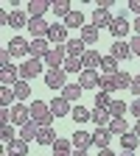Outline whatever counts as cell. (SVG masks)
<instances>
[{
	"label": "cell",
	"mask_w": 140,
	"mask_h": 156,
	"mask_svg": "<svg viewBox=\"0 0 140 156\" xmlns=\"http://www.w3.org/2000/svg\"><path fill=\"white\" fill-rule=\"evenodd\" d=\"M28 45H31V39H25V36H14L6 48H9L11 56H25V53H28Z\"/></svg>",
	"instance_id": "9a60e30c"
},
{
	"label": "cell",
	"mask_w": 140,
	"mask_h": 156,
	"mask_svg": "<svg viewBox=\"0 0 140 156\" xmlns=\"http://www.w3.org/2000/svg\"><path fill=\"white\" fill-rule=\"evenodd\" d=\"M65 50H67V56H70V58H81V56H84V50H87V45L81 42V39H67Z\"/></svg>",
	"instance_id": "ffe728a7"
},
{
	"label": "cell",
	"mask_w": 140,
	"mask_h": 156,
	"mask_svg": "<svg viewBox=\"0 0 140 156\" xmlns=\"http://www.w3.org/2000/svg\"><path fill=\"white\" fill-rule=\"evenodd\" d=\"M98 156H115V153H112L109 148H101V151H98Z\"/></svg>",
	"instance_id": "681fc988"
},
{
	"label": "cell",
	"mask_w": 140,
	"mask_h": 156,
	"mask_svg": "<svg viewBox=\"0 0 140 156\" xmlns=\"http://www.w3.org/2000/svg\"><path fill=\"white\" fill-rule=\"evenodd\" d=\"M53 156H70V153H62V151H56V153H53Z\"/></svg>",
	"instance_id": "db71d44e"
},
{
	"label": "cell",
	"mask_w": 140,
	"mask_h": 156,
	"mask_svg": "<svg viewBox=\"0 0 140 156\" xmlns=\"http://www.w3.org/2000/svg\"><path fill=\"white\" fill-rule=\"evenodd\" d=\"M107 128L112 131V136H123V134L129 131V126H126V120H123V117H112Z\"/></svg>",
	"instance_id": "603a6c76"
},
{
	"label": "cell",
	"mask_w": 140,
	"mask_h": 156,
	"mask_svg": "<svg viewBox=\"0 0 140 156\" xmlns=\"http://www.w3.org/2000/svg\"><path fill=\"white\" fill-rule=\"evenodd\" d=\"M98 89H104V92H118L115 75H104V73H101V84H98Z\"/></svg>",
	"instance_id": "74e56055"
},
{
	"label": "cell",
	"mask_w": 140,
	"mask_h": 156,
	"mask_svg": "<svg viewBox=\"0 0 140 156\" xmlns=\"http://www.w3.org/2000/svg\"><path fill=\"white\" fill-rule=\"evenodd\" d=\"M59 140V136L53 134V128L48 126V128H39V136H36V145H53Z\"/></svg>",
	"instance_id": "4dcf8cb0"
},
{
	"label": "cell",
	"mask_w": 140,
	"mask_h": 156,
	"mask_svg": "<svg viewBox=\"0 0 140 156\" xmlns=\"http://www.w3.org/2000/svg\"><path fill=\"white\" fill-rule=\"evenodd\" d=\"M0 64H11V53H9V48L0 50Z\"/></svg>",
	"instance_id": "f6af8a7d"
},
{
	"label": "cell",
	"mask_w": 140,
	"mask_h": 156,
	"mask_svg": "<svg viewBox=\"0 0 140 156\" xmlns=\"http://www.w3.org/2000/svg\"><path fill=\"white\" fill-rule=\"evenodd\" d=\"M0 81H3V87H14V84L20 81V67L3 64V67H0Z\"/></svg>",
	"instance_id": "8fae6325"
},
{
	"label": "cell",
	"mask_w": 140,
	"mask_h": 156,
	"mask_svg": "<svg viewBox=\"0 0 140 156\" xmlns=\"http://www.w3.org/2000/svg\"><path fill=\"white\" fill-rule=\"evenodd\" d=\"M48 11H51L48 0H31V3H28V17H45Z\"/></svg>",
	"instance_id": "d6986e66"
},
{
	"label": "cell",
	"mask_w": 140,
	"mask_h": 156,
	"mask_svg": "<svg viewBox=\"0 0 140 156\" xmlns=\"http://www.w3.org/2000/svg\"><path fill=\"white\" fill-rule=\"evenodd\" d=\"M129 31H132V23L126 20V14L115 17V20H112V25H109V34H112L115 39H126V36H129Z\"/></svg>",
	"instance_id": "8992f818"
},
{
	"label": "cell",
	"mask_w": 140,
	"mask_h": 156,
	"mask_svg": "<svg viewBox=\"0 0 140 156\" xmlns=\"http://www.w3.org/2000/svg\"><path fill=\"white\" fill-rule=\"evenodd\" d=\"M112 20H115V17H112L109 9H101V6H98V9L93 11V25H95L98 31H101V28H109V25H112Z\"/></svg>",
	"instance_id": "30bf717a"
},
{
	"label": "cell",
	"mask_w": 140,
	"mask_h": 156,
	"mask_svg": "<svg viewBox=\"0 0 140 156\" xmlns=\"http://www.w3.org/2000/svg\"><path fill=\"white\" fill-rule=\"evenodd\" d=\"M28 109H31V120H34L39 128H48V126L53 123V112H51V103H45V101H34Z\"/></svg>",
	"instance_id": "6da1fadb"
},
{
	"label": "cell",
	"mask_w": 140,
	"mask_h": 156,
	"mask_svg": "<svg viewBox=\"0 0 140 156\" xmlns=\"http://www.w3.org/2000/svg\"><path fill=\"white\" fill-rule=\"evenodd\" d=\"M28 23H31V17L25 11H11V20H9L11 28H28Z\"/></svg>",
	"instance_id": "4316f807"
},
{
	"label": "cell",
	"mask_w": 140,
	"mask_h": 156,
	"mask_svg": "<svg viewBox=\"0 0 140 156\" xmlns=\"http://www.w3.org/2000/svg\"><path fill=\"white\" fill-rule=\"evenodd\" d=\"M118 70H121V67H118V58L115 56H104L101 58V73L104 75H115Z\"/></svg>",
	"instance_id": "f1b7e54d"
},
{
	"label": "cell",
	"mask_w": 140,
	"mask_h": 156,
	"mask_svg": "<svg viewBox=\"0 0 140 156\" xmlns=\"http://www.w3.org/2000/svg\"><path fill=\"white\" fill-rule=\"evenodd\" d=\"M115 84H118V89H132V75L126 70H118L115 73Z\"/></svg>",
	"instance_id": "e575fe53"
},
{
	"label": "cell",
	"mask_w": 140,
	"mask_h": 156,
	"mask_svg": "<svg viewBox=\"0 0 140 156\" xmlns=\"http://www.w3.org/2000/svg\"><path fill=\"white\" fill-rule=\"evenodd\" d=\"M6 153H9V156H28V142L17 136L14 142H9V145H6Z\"/></svg>",
	"instance_id": "7402d4cb"
},
{
	"label": "cell",
	"mask_w": 140,
	"mask_h": 156,
	"mask_svg": "<svg viewBox=\"0 0 140 156\" xmlns=\"http://www.w3.org/2000/svg\"><path fill=\"white\" fill-rule=\"evenodd\" d=\"M121 156H134V151H121Z\"/></svg>",
	"instance_id": "f5cc1de1"
},
{
	"label": "cell",
	"mask_w": 140,
	"mask_h": 156,
	"mask_svg": "<svg viewBox=\"0 0 140 156\" xmlns=\"http://www.w3.org/2000/svg\"><path fill=\"white\" fill-rule=\"evenodd\" d=\"M48 42H53V45H67V25L53 23L51 31H48Z\"/></svg>",
	"instance_id": "5bb4252c"
},
{
	"label": "cell",
	"mask_w": 140,
	"mask_h": 156,
	"mask_svg": "<svg viewBox=\"0 0 140 156\" xmlns=\"http://www.w3.org/2000/svg\"><path fill=\"white\" fill-rule=\"evenodd\" d=\"M109 56H115L118 62H126V58H129V56H134V53H132V45L126 42V39H115L112 48H109Z\"/></svg>",
	"instance_id": "ba28073f"
},
{
	"label": "cell",
	"mask_w": 140,
	"mask_h": 156,
	"mask_svg": "<svg viewBox=\"0 0 140 156\" xmlns=\"http://www.w3.org/2000/svg\"><path fill=\"white\" fill-rule=\"evenodd\" d=\"M39 136V126L31 120V123H25L23 128H20V140H25V142H31V140H36Z\"/></svg>",
	"instance_id": "cb8c5ba5"
},
{
	"label": "cell",
	"mask_w": 140,
	"mask_h": 156,
	"mask_svg": "<svg viewBox=\"0 0 140 156\" xmlns=\"http://www.w3.org/2000/svg\"><path fill=\"white\" fill-rule=\"evenodd\" d=\"M129 112H132V114L137 117V120H140V98H134V101L129 103Z\"/></svg>",
	"instance_id": "ee69618b"
},
{
	"label": "cell",
	"mask_w": 140,
	"mask_h": 156,
	"mask_svg": "<svg viewBox=\"0 0 140 156\" xmlns=\"http://www.w3.org/2000/svg\"><path fill=\"white\" fill-rule=\"evenodd\" d=\"M51 11L56 17H67L73 11V6H70V0H53V3H51Z\"/></svg>",
	"instance_id": "83f0119b"
},
{
	"label": "cell",
	"mask_w": 140,
	"mask_h": 156,
	"mask_svg": "<svg viewBox=\"0 0 140 156\" xmlns=\"http://www.w3.org/2000/svg\"><path fill=\"white\" fill-rule=\"evenodd\" d=\"M51 112H53V117H70L73 106H70V101H67L65 95H56L53 101H51Z\"/></svg>",
	"instance_id": "9c48e42d"
},
{
	"label": "cell",
	"mask_w": 140,
	"mask_h": 156,
	"mask_svg": "<svg viewBox=\"0 0 140 156\" xmlns=\"http://www.w3.org/2000/svg\"><path fill=\"white\" fill-rule=\"evenodd\" d=\"M14 87H3V89H0V109H9V103L14 101Z\"/></svg>",
	"instance_id": "d590c367"
},
{
	"label": "cell",
	"mask_w": 140,
	"mask_h": 156,
	"mask_svg": "<svg viewBox=\"0 0 140 156\" xmlns=\"http://www.w3.org/2000/svg\"><path fill=\"white\" fill-rule=\"evenodd\" d=\"M48 50H51L48 48V39H31V45H28V56L31 58H45Z\"/></svg>",
	"instance_id": "e0dca14e"
},
{
	"label": "cell",
	"mask_w": 140,
	"mask_h": 156,
	"mask_svg": "<svg viewBox=\"0 0 140 156\" xmlns=\"http://www.w3.org/2000/svg\"><path fill=\"white\" fill-rule=\"evenodd\" d=\"M132 31H134V36H140V17L134 20V23H132Z\"/></svg>",
	"instance_id": "c3c4849f"
},
{
	"label": "cell",
	"mask_w": 140,
	"mask_h": 156,
	"mask_svg": "<svg viewBox=\"0 0 140 156\" xmlns=\"http://www.w3.org/2000/svg\"><path fill=\"white\" fill-rule=\"evenodd\" d=\"M101 53L98 50H93V48H87L84 50V56H81V64H84V70H95V67H101Z\"/></svg>",
	"instance_id": "ac0fdd59"
},
{
	"label": "cell",
	"mask_w": 140,
	"mask_h": 156,
	"mask_svg": "<svg viewBox=\"0 0 140 156\" xmlns=\"http://www.w3.org/2000/svg\"><path fill=\"white\" fill-rule=\"evenodd\" d=\"M73 151H87L90 145H93V134H87V131H81V128H78L76 134H73Z\"/></svg>",
	"instance_id": "2e32d148"
},
{
	"label": "cell",
	"mask_w": 140,
	"mask_h": 156,
	"mask_svg": "<svg viewBox=\"0 0 140 156\" xmlns=\"http://www.w3.org/2000/svg\"><path fill=\"white\" fill-rule=\"evenodd\" d=\"M129 45H132V53L140 58V36H132V39H129Z\"/></svg>",
	"instance_id": "7bdbcfd3"
},
{
	"label": "cell",
	"mask_w": 140,
	"mask_h": 156,
	"mask_svg": "<svg viewBox=\"0 0 140 156\" xmlns=\"http://www.w3.org/2000/svg\"><path fill=\"white\" fill-rule=\"evenodd\" d=\"M62 70H65V73H78V75H81V73H84V64H81V58H70V56H67V62H65Z\"/></svg>",
	"instance_id": "8d00e7d4"
},
{
	"label": "cell",
	"mask_w": 140,
	"mask_h": 156,
	"mask_svg": "<svg viewBox=\"0 0 140 156\" xmlns=\"http://www.w3.org/2000/svg\"><path fill=\"white\" fill-rule=\"evenodd\" d=\"M48 31H51V23H45V17H31L28 23L31 39H48Z\"/></svg>",
	"instance_id": "3957f363"
},
{
	"label": "cell",
	"mask_w": 140,
	"mask_h": 156,
	"mask_svg": "<svg viewBox=\"0 0 140 156\" xmlns=\"http://www.w3.org/2000/svg\"><path fill=\"white\" fill-rule=\"evenodd\" d=\"M70 156H87V151H73Z\"/></svg>",
	"instance_id": "f907efd6"
},
{
	"label": "cell",
	"mask_w": 140,
	"mask_h": 156,
	"mask_svg": "<svg viewBox=\"0 0 140 156\" xmlns=\"http://www.w3.org/2000/svg\"><path fill=\"white\" fill-rule=\"evenodd\" d=\"M95 106H98V109H109V106H112L109 92H104V89H101V92H95Z\"/></svg>",
	"instance_id": "60d3db41"
},
{
	"label": "cell",
	"mask_w": 140,
	"mask_h": 156,
	"mask_svg": "<svg viewBox=\"0 0 140 156\" xmlns=\"http://www.w3.org/2000/svg\"><path fill=\"white\" fill-rule=\"evenodd\" d=\"M109 120H112V114H109V109H93V123L95 126H109Z\"/></svg>",
	"instance_id": "1f68e13d"
},
{
	"label": "cell",
	"mask_w": 140,
	"mask_h": 156,
	"mask_svg": "<svg viewBox=\"0 0 140 156\" xmlns=\"http://www.w3.org/2000/svg\"><path fill=\"white\" fill-rule=\"evenodd\" d=\"M98 36H101V31H98L95 25H84L81 31H78V39H81L84 45H95V42H98Z\"/></svg>",
	"instance_id": "44dd1931"
},
{
	"label": "cell",
	"mask_w": 140,
	"mask_h": 156,
	"mask_svg": "<svg viewBox=\"0 0 140 156\" xmlns=\"http://www.w3.org/2000/svg\"><path fill=\"white\" fill-rule=\"evenodd\" d=\"M78 84H81V89H98L101 75H98V70H84L81 75H78Z\"/></svg>",
	"instance_id": "4fadbf2b"
},
{
	"label": "cell",
	"mask_w": 140,
	"mask_h": 156,
	"mask_svg": "<svg viewBox=\"0 0 140 156\" xmlns=\"http://www.w3.org/2000/svg\"><path fill=\"white\" fill-rule=\"evenodd\" d=\"M3 156H9V153H3Z\"/></svg>",
	"instance_id": "11a10c76"
},
{
	"label": "cell",
	"mask_w": 140,
	"mask_h": 156,
	"mask_svg": "<svg viewBox=\"0 0 140 156\" xmlns=\"http://www.w3.org/2000/svg\"><path fill=\"white\" fill-rule=\"evenodd\" d=\"M137 145H140V136H137L134 131H126V134L121 136V148H123V151H134Z\"/></svg>",
	"instance_id": "f546056e"
},
{
	"label": "cell",
	"mask_w": 140,
	"mask_h": 156,
	"mask_svg": "<svg viewBox=\"0 0 140 156\" xmlns=\"http://www.w3.org/2000/svg\"><path fill=\"white\" fill-rule=\"evenodd\" d=\"M65 25H67V28H78V31H81V28H84V14L73 9V11L65 17Z\"/></svg>",
	"instance_id": "484cf974"
},
{
	"label": "cell",
	"mask_w": 140,
	"mask_h": 156,
	"mask_svg": "<svg viewBox=\"0 0 140 156\" xmlns=\"http://www.w3.org/2000/svg\"><path fill=\"white\" fill-rule=\"evenodd\" d=\"M14 95H17V101H28V95H31V84L20 78V81L14 84Z\"/></svg>",
	"instance_id": "d6a6232c"
},
{
	"label": "cell",
	"mask_w": 140,
	"mask_h": 156,
	"mask_svg": "<svg viewBox=\"0 0 140 156\" xmlns=\"http://www.w3.org/2000/svg\"><path fill=\"white\" fill-rule=\"evenodd\" d=\"M109 140H112V131L107 128V126H98L95 131H93V145L101 151V148H109Z\"/></svg>",
	"instance_id": "7c38bea8"
},
{
	"label": "cell",
	"mask_w": 140,
	"mask_h": 156,
	"mask_svg": "<svg viewBox=\"0 0 140 156\" xmlns=\"http://www.w3.org/2000/svg\"><path fill=\"white\" fill-rule=\"evenodd\" d=\"M129 9H132V11L140 17V0H132V3H129Z\"/></svg>",
	"instance_id": "7dc6e473"
},
{
	"label": "cell",
	"mask_w": 140,
	"mask_h": 156,
	"mask_svg": "<svg viewBox=\"0 0 140 156\" xmlns=\"http://www.w3.org/2000/svg\"><path fill=\"white\" fill-rule=\"evenodd\" d=\"M70 117H73V120H76L78 126H81V123H87V120H93V112H90V109H84L81 103H78V106H73V112H70Z\"/></svg>",
	"instance_id": "d4e9b609"
},
{
	"label": "cell",
	"mask_w": 140,
	"mask_h": 156,
	"mask_svg": "<svg viewBox=\"0 0 140 156\" xmlns=\"http://www.w3.org/2000/svg\"><path fill=\"white\" fill-rule=\"evenodd\" d=\"M42 62H45L51 70H62V67H65V62H67V50L56 45V48H51V50L45 53V58H42Z\"/></svg>",
	"instance_id": "7a4b0ae2"
},
{
	"label": "cell",
	"mask_w": 140,
	"mask_h": 156,
	"mask_svg": "<svg viewBox=\"0 0 140 156\" xmlns=\"http://www.w3.org/2000/svg\"><path fill=\"white\" fill-rule=\"evenodd\" d=\"M126 112H129V103L126 101H112V106H109V114L112 117H123Z\"/></svg>",
	"instance_id": "f35d334b"
},
{
	"label": "cell",
	"mask_w": 140,
	"mask_h": 156,
	"mask_svg": "<svg viewBox=\"0 0 140 156\" xmlns=\"http://www.w3.org/2000/svg\"><path fill=\"white\" fill-rule=\"evenodd\" d=\"M42 58H28V62H23V67H20V78L23 81H31V78H36L39 73H42Z\"/></svg>",
	"instance_id": "277c9868"
},
{
	"label": "cell",
	"mask_w": 140,
	"mask_h": 156,
	"mask_svg": "<svg viewBox=\"0 0 140 156\" xmlns=\"http://www.w3.org/2000/svg\"><path fill=\"white\" fill-rule=\"evenodd\" d=\"M25 123H31V109L23 106V103H14L11 106V126H20V128H23Z\"/></svg>",
	"instance_id": "52a82bcc"
},
{
	"label": "cell",
	"mask_w": 140,
	"mask_h": 156,
	"mask_svg": "<svg viewBox=\"0 0 140 156\" xmlns=\"http://www.w3.org/2000/svg\"><path fill=\"white\" fill-rule=\"evenodd\" d=\"M0 140H3L6 145L17 140V131H14V126H11V123H9V126H0Z\"/></svg>",
	"instance_id": "ab89813d"
},
{
	"label": "cell",
	"mask_w": 140,
	"mask_h": 156,
	"mask_svg": "<svg viewBox=\"0 0 140 156\" xmlns=\"http://www.w3.org/2000/svg\"><path fill=\"white\" fill-rule=\"evenodd\" d=\"M132 131H134V134H137V136H140V120H137V123H134V128H132Z\"/></svg>",
	"instance_id": "816d5d0a"
},
{
	"label": "cell",
	"mask_w": 140,
	"mask_h": 156,
	"mask_svg": "<svg viewBox=\"0 0 140 156\" xmlns=\"http://www.w3.org/2000/svg\"><path fill=\"white\" fill-rule=\"evenodd\" d=\"M81 92H84V89H81V84H67V87L62 89V95L67 98L70 103H73V101H78V98H81Z\"/></svg>",
	"instance_id": "836d02e7"
},
{
	"label": "cell",
	"mask_w": 140,
	"mask_h": 156,
	"mask_svg": "<svg viewBox=\"0 0 140 156\" xmlns=\"http://www.w3.org/2000/svg\"><path fill=\"white\" fill-rule=\"evenodd\" d=\"M132 92H134V98H140V75L132 78Z\"/></svg>",
	"instance_id": "bcb514c9"
},
{
	"label": "cell",
	"mask_w": 140,
	"mask_h": 156,
	"mask_svg": "<svg viewBox=\"0 0 140 156\" xmlns=\"http://www.w3.org/2000/svg\"><path fill=\"white\" fill-rule=\"evenodd\" d=\"M51 148H53V153H56V151H62V153H70L73 142H70V140H65V136H59V140H56V142H53Z\"/></svg>",
	"instance_id": "b9f144b4"
},
{
	"label": "cell",
	"mask_w": 140,
	"mask_h": 156,
	"mask_svg": "<svg viewBox=\"0 0 140 156\" xmlns=\"http://www.w3.org/2000/svg\"><path fill=\"white\" fill-rule=\"evenodd\" d=\"M45 87L48 89H65L67 87V73L65 70H48L45 73Z\"/></svg>",
	"instance_id": "5b68a950"
}]
</instances>
